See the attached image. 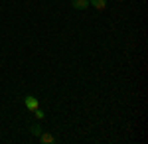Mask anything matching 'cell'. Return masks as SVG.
<instances>
[{
  "instance_id": "cell-1",
  "label": "cell",
  "mask_w": 148,
  "mask_h": 144,
  "mask_svg": "<svg viewBox=\"0 0 148 144\" xmlns=\"http://www.w3.org/2000/svg\"><path fill=\"white\" fill-rule=\"evenodd\" d=\"M24 103H26V107H28L30 111H36V109H38V105H40V103H38V99H36V97H32V95H28V97L24 99Z\"/></svg>"
},
{
  "instance_id": "cell-2",
  "label": "cell",
  "mask_w": 148,
  "mask_h": 144,
  "mask_svg": "<svg viewBox=\"0 0 148 144\" xmlns=\"http://www.w3.org/2000/svg\"><path fill=\"white\" fill-rule=\"evenodd\" d=\"M71 4H73L75 10H85V8H89V0H71Z\"/></svg>"
},
{
  "instance_id": "cell-3",
  "label": "cell",
  "mask_w": 148,
  "mask_h": 144,
  "mask_svg": "<svg viewBox=\"0 0 148 144\" xmlns=\"http://www.w3.org/2000/svg\"><path fill=\"white\" fill-rule=\"evenodd\" d=\"M89 4L95 10H105L107 8V0H89Z\"/></svg>"
},
{
  "instance_id": "cell-4",
  "label": "cell",
  "mask_w": 148,
  "mask_h": 144,
  "mask_svg": "<svg viewBox=\"0 0 148 144\" xmlns=\"http://www.w3.org/2000/svg\"><path fill=\"white\" fill-rule=\"evenodd\" d=\"M40 138H42V142H44V144H53V142H56L53 134H49V132H42V134H40Z\"/></svg>"
},
{
  "instance_id": "cell-5",
  "label": "cell",
  "mask_w": 148,
  "mask_h": 144,
  "mask_svg": "<svg viewBox=\"0 0 148 144\" xmlns=\"http://www.w3.org/2000/svg\"><path fill=\"white\" fill-rule=\"evenodd\" d=\"M32 134L40 136V134H42V126H40V124H34V126H32Z\"/></svg>"
},
{
  "instance_id": "cell-6",
  "label": "cell",
  "mask_w": 148,
  "mask_h": 144,
  "mask_svg": "<svg viewBox=\"0 0 148 144\" xmlns=\"http://www.w3.org/2000/svg\"><path fill=\"white\" fill-rule=\"evenodd\" d=\"M36 117H38V119H44V111H40V109H36Z\"/></svg>"
}]
</instances>
